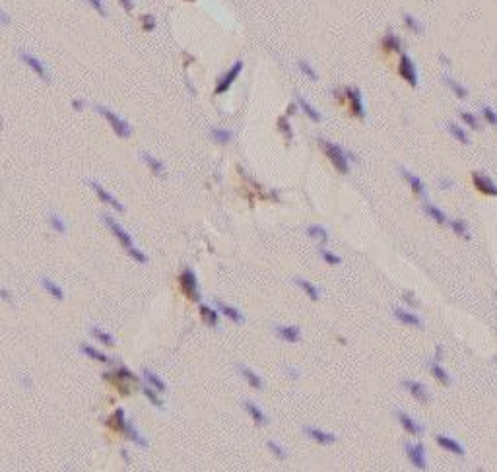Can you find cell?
<instances>
[{"label":"cell","instance_id":"6da1fadb","mask_svg":"<svg viewBox=\"0 0 497 472\" xmlns=\"http://www.w3.org/2000/svg\"><path fill=\"white\" fill-rule=\"evenodd\" d=\"M320 148H322V152L326 154V158L332 162V165L336 167V171H340V173H348L350 171V164H348V160H355L352 154H348L346 150H342L338 144H332V142H326V140H319Z\"/></svg>","mask_w":497,"mask_h":472},{"label":"cell","instance_id":"7a4b0ae2","mask_svg":"<svg viewBox=\"0 0 497 472\" xmlns=\"http://www.w3.org/2000/svg\"><path fill=\"white\" fill-rule=\"evenodd\" d=\"M97 113L105 117V121L111 124V129L115 131L117 136H121V138H128L130 134H132V127L128 124L126 119H122L121 115H117L115 111H111L109 107H105V105H97Z\"/></svg>","mask_w":497,"mask_h":472},{"label":"cell","instance_id":"3957f363","mask_svg":"<svg viewBox=\"0 0 497 472\" xmlns=\"http://www.w3.org/2000/svg\"><path fill=\"white\" fill-rule=\"evenodd\" d=\"M101 220L107 224V228L111 230V233H113V235H115V237L121 241V245L124 247V249H130V247H134L132 235L124 230V228H122L121 224L115 220L113 216H109V214H101Z\"/></svg>","mask_w":497,"mask_h":472},{"label":"cell","instance_id":"277c9868","mask_svg":"<svg viewBox=\"0 0 497 472\" xmlns=\"http://www.w3.org/2000/svg\"><path fill=\"white\" fill-rule=\"evenodd\" d=\"M241 70H243V60H235L233 66L223 74V76L218 80V86H216V93L221 96V93H225L227 89L231 88V84L237 80V76L241 74Z\"/></svg>","mask_w":497,"mask_h":472},{"label":"cell","instance_id":"5b68a950","mask_svg":"<svg viewBox=\"0 0 497 472\" xmlns=\"http://www.w3.org/2000/svg\"><path fill=\"white\" fill-rule=\"evenodd\" d=\"M398 74L404 78V80L408 82L412 88H416V86H418V70H416L414 60H412L408 55L400 56V62H398Z\"/></svg>","mask_w":497,"mask_h":472},{"label":"cell","instance_id":"8992f818","mask_svg":"<svg viewBox=\"0 0 497 472\" xmlns=\"http://www.w3.org/2000/svg\"><path fill=\"white\" fill-rule=\"evenodd\" d=\"M181 288L183 292L187 294V297L198 301L200 299V290H198V282H196V274L190 270V268H185L183 274H181Z\"/></svg>","mask_w":497,"mask_h":472},{"label":"cell","instance_id":"52a82bcc","mask_svg":"<svg viewBox=\"0 0 497 472\" xmlns=\"http://www.w3.org/2000/svg\"><path fill=\"white\" fill-rule=\"evenodd\" d=\"M18 55H20V58L23 60V65L29 66L41 80H49V78H51V74H49V70H47V66H45V62L41 60V58H37V56L31 55V53H27V51H22V49L18 51Z\"/></svg>","mask_w":497,"mask_h":472},{"label":"cell","instance_id":"ba28073f","mask_svg":"<svg viewBox=\"0 0 497 472\" xmlns=\"http://www.w3.org/2000/svg\"><path fill=\"white\" fill-rule=\"evenodd\" d=\"M472 183H474V187L478 188L482 195H487V197H497V185L487 175H484V173L474 171V173H472Z\"/></svg>","mask_w":497,"mask_h":472},{"label":"cell","instance_id":"9c48e42d","mask_svg":"<svg viewBox=\"0 0 497 472\" xmlns=\"http://www.w3.org/2000/svg\"><path fill=\"white\" fill-rule=\"evenodd\" d=\"M346 98L350 101V109H352V115L354 117H359L363 119L365 117V105L363 99H361V91L355 88H346Z\"/></svg>","mask_w":497,"mask_h":472},{"label":"cell","instance_id":"30bf717a","mask_svg":"<svg viewBox=\"0 0 497 472\" xmlns=\"http://www.w3.org/2000/svg\"><path fill=\"white\" fill-rule=\"evenodd\" d=\"M406 455H408L410 462H412L416 468L423 470V468L427 466V461H425V449H423V445H412V443H408V445H406Z\"/></svg>","mask_w":497,"mask_h":472},{"label":"cell","instance_id":"8fae6325","mask_svg":"<svg viewBox=\"0 0 497 472\" xmlns=\"http://www.w3.org/2000/svg\"><path fill=\"white\" fill-rule=\"evenodd\" d=\"M89 187H91V188H93V191H95V195H97V197H100L101 200H103V202L107 204V206H111V208H115V210H117V212H124V206H122L121 202H119L117 198H115V197H113V195H111L109 191H105V188L101 187V185H100V183H97V181H89Z\"/></svg>","mask_w":497,"mask_h":472},{"label":"cell","instance_id":"7c38bea8","mask_svg":"<svg viewBox=\"0 0 497 472\" xmlns=\"http://www.w3.org/2000/svg\"><path fill=\"white\" fill-rule=\"evenodd\" d=\"M400 173H402V177L408 181L412 191H414L418 197H421L423 200H427V191H425V185H423V181H421L420 177H416L414 173H410L408 169H400Z\"/></svg>","mask_w":497,"mask_h":472},{"label":"cell","instance_id":"4fadbf2b","mask_svg":"<svg viewBox=\"0 0 497 472\" xmlns=\"http://www.w3.org/2000/svg\"><path fill=\"white\" fill-rule=\"evenodd\" d=\"M404 389H406L416 400H420V402H429V393H427L425 385L416 383V381H404Z\"/></svg>","mask_w":497,"mask_h":472},{"label":"cell","instance_id":"5bb4252c","mask_svg":"<svg viewBox=\"0 0 497 472\" xmlns=\"http://www.w3.org/2000/svg\"><path fill=\"white\" fill-rule=\"evenodd\" d=\"M398 422L404 428V431L410 433V435H421V431H423V426L418 424L414 418H410L408 414H404V412H398Z\"/></svg>","mask_w":497,"mask_h":472},{"label":"cell","instance_id":"9a60e30c","mask_svg":"<svg viewBox=\"0 0 497 472\" xmlns=\"http://www.w3.org/2000/svg\"><path fill=\"white\" fill-rule=\"evenodd\" d=\"M303 431H305L313 441H317L319 445H330V443L336 441V435H334V433L322 431V429H319V428H305Z\"/></svg>","mask_w":497,"mask_h":472},{"label":"cell","instance_id":"2e32d148","mask_svg":"<svg viewBox=\"0 0 497 472\" xmlns=\"http://www.w3.org/2000/svg\"><path fill=\"white\" fill-rule=\"evenodd\" d=\"M245 410L249 412V416L253 418V422L256 424V426H266V424H268V418H266V414L262 412V408L258 406L256 402H253V400H245Z\"/></svg>","mask_w":497,"mask_h":472},{"label":"cell","instance_id":"e0dca14e","mask_svg":"<svg viewBox=\"0 0 497 472\" xmlns=\"http://www.w3.org/2000/svg\"><path fill=\"white\" fill-rule=\"evenodd\" d=\"M394 317L400 321V323H404V325H408V327H416V329H421L423 327V323H421V319L418 315H414V313H408V311H404V309L400 307H394Z\"/></svg>","mask_w":497,"mask_h":472},{"label":"cell","instance_id":"ac0fdd59","mask_svg":"<svg viewBox=\"0 0 497 472\" xmlns=\"http://www.w3.org/2000/svg\"><path fill=\"white\" fill-rule=\"evenodd\" d=\"M237 369H239V373L245 377V381L249 383V387H253V389H256V391H262V389H264V383H262V379H260V377H258L256 373H254L251 367H247V365H239Z\"/></svg>","mask_w":497,"mask_h":472},{"label":"cell","instance_id":"d6986e66","mask_svg":"<svg viewBox=\"0 0 497 472\" xmlns=\"http://www.w3.org/2000/svg\"><path fill=\"white\" fill-rule=\"evenodd\" d=\"M381 47H383L385 53H398V51L402 49V39H400L398 35H394L392 32H388L387 35L383 37Z\"/></svg>","mask_w":497,"mask_h":472},{"label":"cell","instance_id":"ffe728a7","mask_svg":"<svg viewBox=\"0 0 497 472\" xmlns=\"http://www.w3.org/2000/svg\"><path fill=\"white\" fill-rule=\"evenodd\" d=\"M437 445L441 447V449H445V451H451V453H454V455H458V457H462L464 455V449H462V445L458 443V441H454V439H451V437H447V435H437Z\"/></svg>","mask_w":497,"mask_h":472},{"label":"cell","instance_id":"44dd1931","mask_svg":"<svg viewBox=\"0 0 497 472\" xmlns=\"http://www.w3.org/2000/svg\"><path fill=\"white\" fill-rule=\"evenodd\" d=\"M216 305H218V309H220L221 315H225L227 319H231L233 323H243V321H245V317L241 315V311H239L237 307L227 305V303H223V301H220V299H216Z\"/></svg>","mask_w":497,"mask_h":472},{"label":"cell","instance_id":"7402d4cb","mask_svg":"<svg viewBox=\"0 0 497 472\" xmlns=\"http://www.w3.org/2000/svg\"><path fill=\"white\" fill-rule=\"evenodd\" d=\"M140 158H142V162L148 165L152 171H154L155 175H163V173H165V165H163V162H161V160H157L155 155L148 154V152H142V154H140Z\"/></svg>","mask_w":497,"mask_h":472},{"label":"cell","instance_id":"603a6c76","mask_svg":"<svg viewBox=\"0 0 497 472\" xmlns=\"http://www.w3.org/2000/svg\"><path fill=\"white\" fill-rule=\"evenodd\" d=\"M144 379H146V383L150 385L154 391H157V393H163V391L167 389L165 381L155 373V371H152V369H146V371H144Z\"/></svg>","mask_w":497,"mask_h":472},{"label":"cell","instance_id":"cb8c5ba5","mask_svg":"<svg viewBox=\"0 0 497 472\" xmlns=\"http://www.w3.org/2000/svg\"><path fill=\"white\" fill-rule=\"evenodd\" d=\"M276 334L286 342H299L301 330L297 327H276Z\"/></svg>","mask_w":497,"mask_h":472},{"label":"cell","instance_id":"d4e9b609","mask_svg":"<svg viewBox=\"0 0 497 472\" xmlns=\"http://www.w3.org/2000/svg\"><path fill=\"white\" fill-rule=\"evenodd\" d=\"M297 105H299V107H301V111H303V113H305V115L309 117L311 121L319 122L320 119H322V115H320L319 111L315 109V107H313V105H311L309 101H307V99L303 98V96H297Z\"/></svg>","mask_w":497,"mask_h":472},{"label":"cell","instance_id":"484cf974","mask_svg":"<svg viewBox=\"0 0 497 472\" xmlns=\"http://www.w3.org/2000/svg\"><path fill=\"white\" fill-rule=\"evenodd\" d=\"M80 352H82V354H86V356H88V358H91V360H95V362H101V363H109L111 362L109 356H105L103 352L95 350V348H93V346H89V344H80Z\"/></svg>","mask_w":497,"mask_h":472},{"label":"cell","instance_id":"4316f807","mask_svg":"<svg viewBox=\"0 0 497 472\" xmlns=\"http://www.w3.org/2000/svg\"><path fill=\"white\" fill-rule=\"evenodd\" d=\"M293 282H295V284H297L299 288H301V290H303V292H305V294L313 299V301H317V299H319V296H320L319 288H317L315 284H311L309 280H303V278H293Z\"/></svg>","mask_w":497,"mask_h":472},{"label":"cell","instance_id":"83f0119b","mask_svg":"<svg viewBox=\"0 0 497 472\" xmlns=\"http://www.w3.org/2000/svg\"><path fill=\"white\" fill-rule=\"evenodd\" d=\"M39 282H41V286H43L45 290H47V292H49L53 297H56V299H64V292H62V288H60L58 284H55L53 280H49V278H41Z\"/></svg>","mask_w":497,"mask_h":472},{"label":"cell","instance_id":"f1b7e54d","mask_svg":"<svg viewBox=\"0 0 497 472\" xmlns=\"http://www.w3.org/2000/svg\"><path fill=\"white\" fill-rule=\"evenodd\" d=\"M443 80H445V84H447L449 88L453 89L456 98H458V99H466V96H468V89L464 88L462 84H458L456 80H453V78H449V76H443Z\"/></svg>","mask_w":497,"mask_h":472},{"label":"cell","instance_id":"f546056e","mask_svg":"<svg viewBox=\"0 0 497 472\" xmlns=\"http://www.w3.org/2000/svg\"><path fill=\"white\" fill-rule=\"evenodd\" d=\"M91 336H93V338H97V340H100L101 344H105V346H113V344H115L113 334L105 332V330L100 329V327H91Z\"/></svg>","mask_w":497,"mask_h":472},{"label":"cell","instance_id":"4dcf8cb0","mask_svg":"<svg viewBox=\"0 0 497 472\" xmlns=\"http://www.w3.org/2000/svg\"><path fill=\"white\" fill-rule=\"evenodd\" d=\"M210 136L216 140V142L225 144L233 138V132L229 131V129H210Z\"/></svg>","mask_w":497,"mask_h":472},{"label":"cell","instance_id":"1f68e13d","mask_svg":"<svg viewBox=\"0 0 497 472\" xmlns=\"http://www.w3.org/2000/svg\"><path fill=\"white\" fill-rule=\"evenodd\" d=\"M425 212L429 214L431 220H435L437 224H447V214L443 212L441 208H437V206H433V204H425Z\"/></svg>","mask_w":497,"mask_h":472},{"label":"cell","instance_id":"d6a6232c","mask_svg":"<svg viewBox=\"0 0 497 472\" xmlns=\"http://www.w3.org/2000/svg\"><path fill=\"white\" fill-rule=\"evenodd\" d=\"M124 429H126V433H128V437L136 443V445H140V447H148V441H146V437H142V433L138 431V429L134 428L132 424H126L124 426Z\"/></svg>","mask_w":497,"mask_h":472},{"label":"cell","instance_id":"836d02e7","mask_svg":"<svg viewBox=\"0 0 497 472\" xmlns=\"http://www.w3.org/2000/svg\"><path fill=\"white\" fill-rule=\"evenodd\" d=\"M49 224H51V228L58 233H67V222L62 220L56 212H49Z\"/></svg>","mask_w":497,"mask_h":472},{"label":"cell","instance_id":"e575fe53","mask_svg":"<svg viewBox=\"0 0 497 472\" xmlns=\"http://www.w3.org/2000/svg\"><path fill=\"white\" fill-rule=\"evenodd\" d=\"M447 129H449V132L453 134L454 138L458 140L460 144H468L470 140H468V134H466V131H464L462 127H458V124H454V122H451V124H447Z\"/></svg>","mask_w":497,"mask_h":472},{"label":"cell","instance_id":"d590c367","mask_svg":"<svg viewBox=\"0 0 497 472\" xmlns=\"http://www.w3.org/2000/svg\"><path fill=\"white\" fill-rule=\"evenodd\" d=\"M431 375L439 381V383H443V385H449L451 383V377H449V373L443 369L441 365H437V363H431Z\"/></svg>","mask_w":497,"mask_h":472},{"label":"cell","instance_id":"8d00e7d4","mask_svg":"<svg viewBox=\"0 0 497 472\" xmlns=\"http://www.w3.org/2000/svg\"><path fill=\"white\" fill-rule=\"evenodd\" d=\"M404 25H406L412 33L423 32V25L420 23V20H418L416 16H412V14H404Z\"/></svg>","mask_w":497,"mask_h":472},{"label":"cell","instance_id":"74e56055","mask_svg":"<svg viewBox=\"0 0 497 472\" xmlns=\"http://www.w3.org/2000/svg\"><path fill=\"white\" fill-rule=\"evenodd\" d=\"M307 233H309V237L319 239L320 245H324V243L328 241V233H326V230L322 226H311L309 230H307Z\"/></svg>","mask_w":497,"mask_h":472},{"label":"cell","instance_id":"f35d334b","mask_svg":"<svg viewBox=\"0 0 497 472\" xmlns=\"http://www.w3.org/2000/svg\"><path fill=\"white\" fill-rule=\"evenodd\" d=\"M200 313H202V317H204V321H206L208 325L218 327V315H216L214 309H210L208 305H202V307H200Z\"/></svg>","mask_w":497,"mask_h":472},{"label":"cell","instance_id":"ab89813d","mask_svg":"<svg viewBox=\"0 0 497 472\" xmlns=\"http://www.w3.org/2000/svg\"><path fill=\"white\" fill-rule=\"evenodd\" d=\"M451 230L458 235V237H464V239H468L470 235H468V228H466V224L462 220H451Z\"/></svg>","mask_w":497,"mask_h":472},{"label":"cell","instance_id":"60d3db41","mask_svg":"<svg viewBox=\"0 0 497 472\" xmlns=\"http://www.w3.org/2000/svg\"><path fill=\"white\" fill-rule=\"evenodd\" d=\"M297 68L305 74V76L309 78V80H317V78H319L317 76V70H315L307 60H297Z\"/></svg>","mask_w":497,"mask_h":472},{"label":"cell","instance_id":"b9f144b4","mask_svg":"<svg viewBox=\"0 0 497 472\" xmlns=\"http://www.w3.org/2000/svg\"><path fill=\"white\" fill-rule=\"evenodd\" d=\"M460 119H462L470 129H474V131H478L480 129V124H478V119H476V115H472V113H468V111H460Z\"/></svg>","mask_w":497,"mask_h":472},{"label":"cell","instance_id":"7bdbcfd3","mask_svg":"<svg viewBox=\"0 0 497 472\" xmlns=\"http://www.w3.org/2000/svg\"><path fill=\"white\" fill-rule=\"evenodd\" d=\"M266 445H268V449L272 451V453H274V455H276L278 459H282V461H284V459H286V457H287V451L284 449V447H282V445H278L276 441H268V443H266Z\"/></svg>","mask_w":497,"mask_h":472},{"label":"cell","instance_id":"ee69618b","mask_svg":"<svg viewBox=\"0 0 497 472\" xmlns=\"http://www.w3.org/2000/svg\"><path fill=\"white\" fill-rule=\"evenodd\" d=\"M144 395H146L148 398H150V400H152V404H154V406L163 408V402H161V398H159V396H157L154 391H152V387H150V385H146V387H144Z\"/></svg>","mask_w":497,"mask_h":472},{"label":"cell","instance_id":"f6af8a7d","mask_svg":"<svg viewBox=\"0 0 497 472\" xmlns=\"http://www.w3.org/2000/svg\"><path fill=\"white\" fill-rule=\"evenodd\" d=\"M482 115H484V119H486L489 124H493V127H497V113L491 107H487V105H484L482 107Z\"/></svg>","mask_w":497,"mask_h":472},{"label":"cell","instance_id":"bcb514c9","mask_svg":"<svg viewBox=\"0 0 497 472\" xmlns=\"http://www.w3.org/2000/svg\"><path fill=\"white\" fill-rule=\"evenodd\" d=\"M122 418H124V412H122L121 408H119V410H117V412L113 414V420H111V426H113V428L124 429V426H126V424H124V420H122Z\"/></svg>","mask_w":497,"mask_h":472},{"label":"cell","instance_id":"7dc6e473","mask_svg":"<svg viewBox=\"0 0 497 472\" xmlns=\"http://www.w3.org/2000/svg\"><path fill=\"white\" fill-rule=\"evenodd\" d=\"M86 2H88L89 6L97 12V14H101L103 18L107 16V6H105V2H103V0H86Z\"/></svg>","mask_w":497,"mask_h":472},{"label":"cell","instance_id":"c3c4849f","mask_svg":"<svg viewBox=\"0 0 497 472\" xmlns=\"http://www.w3.org/2000/svg\"><path fill=\"white\" fill-rule=\"evenodd\" d=\"M319 253H320V257H322V259H324V261H326L328 264H340V263H342L338 255H334V253L326 251V249H319Z\"/></svg>","mask_w":497,"mask_h":472},{"label":"cell","instance_id":"681fc988","mask_svg":"<svg viewBox=\"0 0 497 472\" xmlns=\"http://www.w3.org/2000/svg\"><path fill=\"white\" fill-rule=\"evenodd\" d=\"M126 253H128V255L132 257V259H134V261H136V263L144 264V263H146V261H148V257H146V255H144L142 251H138V249H136V245H134V247H130V249H126Z\"/></svg>","mask_w":497,"mask_h":472},{"label":"cell","instance_id":"f907efd6","mask_svg":"<svg viewBox=\"0 0 497 472\" xmlns=\"http://www.w3.org/2000/svg\"><path fill=\"white\" fill-rule=\"evenodd\" d=\"M278 127H280V129H282V132L286 134V138H287V140H291V136H293V132H291V127H289V122H287L286 117H282V119L278 121Z\"/></svg>","mask_w":497,"mask_h":472},{"label":"cell","instance_id":"816d5d0a","mask_svg":"<svg viewBox=\"0 0 497 472\" xmlns=\"http://www.w3.org/2000/svg\"><path fill=\"white\" fill-rule=\"evenodd\" d=\"M0 23H2V25H10L12 23L10 14L4 10V8H0Z\"/></svg>","mask_w":497,"mask_h":472},{"label":"cell","instance_id":"f5cc1de1","mask_svg":"<svg viewBox=\"0 0 497 472\" xmlns=\"http://www.w3.org/2000/svg\"><path fill=\"white\" fill-rule=\"evenodd\" d=\"M142 25L146 27V29H154V27H155V20L152 18V16H144V18H142Z\"/></svg>","mask_w":497,"mask_h":472},{"label":"cell","instance_id":"db71d44e","mask_svg":"<svg viewBox=\"0 0 497 472\" xmlns=\"http://www.w3.org/2000/svg\"><path fill=\"white\" fill-rule=\"evenodd\" d=\"M72 105H74V109L82 111V109H84V105H86V101H84V99H74V101H72Z\"/></svg>","mask_w":497,"mask_h":472},{"label":"cell","instance_id":"11a10c76","mask_svg":"<svg viewBox=\"0 0 497 472\" xmlns=\"http://www.w3.org/2000/svg\"><path fill=\"white\" fill-rule=\"evenodd\" d=\"M0 294H2V297H4L6 301H10V303H14V297H12V292H6V290H2Z\"/></svg>","mask_w":497,"mask_h":472},{"label":"cell","instance_id":"9f6ffc18","mask_svg":"<svg viewBox=\"0 0 497 472\" xmlns=\"http://www.w3.org/2000/svg\"><path fill=\"white\" fill-rule=\"evenodd\" d=\"M404 297H406V301H408V303L416 305V299H414V296H412V292H406V294H404Z\"/></svg>","mask_w":497,"mask_h":472},{"label":"cell","instance_id":"6f0895ef","mask_svg":"<svg viewBox=\"0 0 497 472\" xmlns=\"http://www.w3.org/2000/svg\"><path fill=\"white\" fill-rule=\"evenodd\" d=\"M119 2H121L126 10H130V8H132V0H119Z\"/></svg>","mask_w":497,"mask_h":472},{"label":"cell","instance_id":"680465c9","mask_svg":"<svg viewBox=\"0 0 497 472\" xmlns=\"http://www.w3.org/2000/svg\"><path fill=\"white\" fill-rule=\"evenodd\" d=\"M449 187H453V181H447V179H445V181H443V188H449Z\"/></svg>","mask_w":497,"mask_h":472},{"label":"cell","instance_id":"91938a15","mask_svg":"<svg viewBox=\"0 0 497 472\" xmlns=\"http://www.w3.org/2000/svg\"><path fill=\"white\" fill-rule=\"evenodd\" d=\"M0 129H2V115H0Z\"/></svg>","mask_w":497,"mask_h":472}]
</instances>
